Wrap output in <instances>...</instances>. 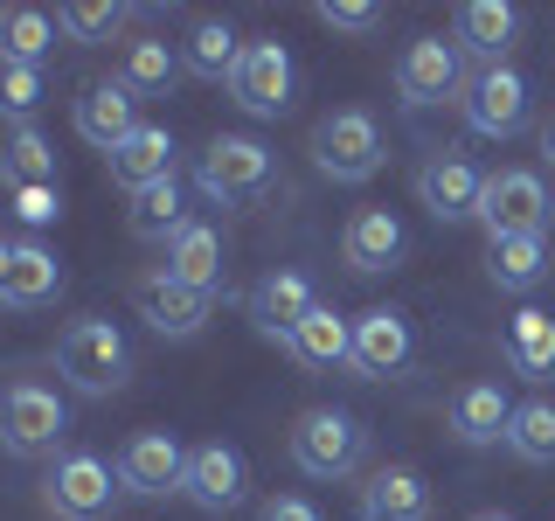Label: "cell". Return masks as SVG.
<instances>
[{
    "label": "cell",
    "mask_w": 555,
    "mask_h": 521,
    "mask_svg": "<svg viewBox=\"0 0 555 521\" xmlns=\"http://www.w3.org/2000/svg\"><path fill=\"white\" fill-rule=\"evenodd\" d=\"M56 376L77 396H118L132 376V347L112 320H69L56 334Z\"/></svg>",
    "instance_id": "cell-1"
},
{
    "label": "cell",
    "mask_w": 555,
    "mask_h": 521,
    "mask_svg": "<svg viewBox=\"0 0 555 521\" xmlns=\"http://www.w3.org/2000/svg\"><path fill=\"white\" fill-rule=\"evenodd\" d=\"M382 161H389V139H382L375 126V112H326L320 126H312V167L326 174V181H347V188H361V181H375Z\"/></svg>",
    "instance_id": "cell-2"
},
{
    "label": "cell",
    "mask_w": 555,
    "mask_h": 521,
    "mask_svg": "<svg viewBox=\"0 0 555 521\" xmlns=\"http://www.w3.org/2000/svg\"><path fill=\"white\" fill-rule=\"evenodd\" d=\"M361 459H369V431H361V417L306 410L299 424H292V466H299L306 480H347Z\"/></svg>",
    "instance_id": "cell-3"
},
{
    "label": "cell",
    "mask_w": 555,
    "mask_h": 521,
    "mask_svg": "<svg viewBox=\"0 0 555 521\" xmlns=\"http://www.w3.org/2000/svg\"><path fill=\"white\" fill-rule=\"evenodd\" d=\"M271 181H278V161H271L264 139H250V132L208 139V153H202V195H216V202H257Z\"/></svg>",
    "instance_id": "cell-4"
},
{
    "label": "cell",
    "mask_w": 555,
    "mask_h": 521,
    "mask_svg": "<svg viewBox=\"0 0 555 521\" xmlns=\"http://www.w3.org/2000/svg\"><path fill=\"white\" fill-rule=\"evenodd\" d=\"M479 223H486V237H542L548 230V188H542V174H528V167L486 174Z\"/></svg>",
    "instance_id": "cell-5"
},
{
    "label": "cell",
    "mask_w": 555,
    "mask_h": 521,
    "mask_svg": "<svg viewBox=\"0 0 555 521\" xmlns=\"http://www.w3.org/2000/svg\"><path fill=\"white\" fill-rule=\"evenodd\" d=\"M292 91H299V69H292L285 42H243V63L230 69V98L250 118H278L292 112Z\"/></svg>",
    "instance_id": "cell-6"
},
{
    "label": "cell",
    "mask_w": 555,
    "mask_h": 521,
    "mask_svg": "<svg viewBox=\"0 0 555 521\" xmlns=\"http://www.w3.org/2000/svg\"><path fill=\"white\" fill-rule=\"evenodd\" d=\"M63 431H69L63 396L42 390V382H14V390H8V410H0V439H8L14 459H42V452H56Z\"/></svg>",
    "instance_id": "cell-7"
},
{
    "label": "cell",
    "mask_w": 555,
    "mask_h": 521,
    "mask_svg": "<svg viewBox=\"0 0 555 521\" xmlns=\"http://www.w3.org/2000/svg\"><path fill=\"white\" fill-rule=\"evenodd\" d=\"M118 494V473L98 459V452H69V459H56V473H49L42 500L56 521H98L104 508H112Z\"/></svg>",
    "instance_id": "cell-8"
},
{
    "label": "cell",
    "mask_w": 555,
    "mask_h": 521,
    "mask_svg": "<svg viewBox=\"0 0 555 521\" xmlns=\"http://www.w3.org/2000/svg\"><path fill=\"white\" fill-rule=\"evenodd\" d=\"M132 306H139V320L153 327V334H167V341H195L202 327H208V292L195 285H181V278H167V271H146V278H132Z\"/></svg>",
    "instance_id": "cell-9"
},
{
    "label": "cell",
    "mask_w": 555,
    "mask_h": 521,
    "mask_svg": "<svg viewBox=\"0 0 555 521\" xmlns=\"http://www.w3.org/2000/svg\"><path fill=\"white\" fill-rule=\"evenodd\" d=\"M465 126L479 139H514L528 126V77L520 69H479L473 84H465Z\"/></svg>",
    "instance_id": "cell-10"
},
{
    "label": "cell",
    "mask_w": 555,
    "mask_h": 521,
    "mask_svg": "<svg viewBox=\"0 0 555 521\" xmlns=\"http://www.w3.org/2000/svg\"><path fill=\"white\" fill-rule=\"evenodd\" d=\"M118 486H126V494H146V500L181 494L188 486L181 439H173V431H139V439H126V452H118Z\"/></svg>",
    "instance_id": "cell-11"
},
{
    "label": "cell",
    "mask_w": 555,
    "mask_h": 521,
    "mask_svg": "<svg viewBox=\"0 0 555 521\" xmlns=\"http://www.w3.org/2000/svg\"><path fill=\"white\" fill-rule=\"evenodd\" d=\"M459 84H465L459 42H444V35H416L403 56H396V98L403 104H444Z\"/></svg>",
    "instance_id": "cell-12"
},
{
    "label": "cell",
    "mask_w": 555,
    "mask_h": 521,
    "mask_svg": "<svg viewBox=\"0 0 555 521\" xmlns=\"http://www.w3.org/2000/svg\"><path fill=\"white\" fill-rule=\"evenodd\" d=\"M479 195H486V174L465 161V153H438V161L416 167V202H424L438 223H473Z\"/></svg>",
    "instance_id": "cell-13"
},
{
    "label": "cell",
    "mask_w": 555,
    "mask_h": 521,
    "mask_svg": "<svg viewBox=\"0 0 555 521\" xmlns=\"http://www.w3.org/2000/svg\"><path fill=\"white\" fill-rule=\"evenodd\" d=\"M63 292V257L42 251L35 237H14L8 251H0V300H8L14 313H35L49 306Z\"/></svg>",
    "instance_id": "cell-14"
},
{
    "label": "cell",
    "mask_w": 555,
    "mask_h": 521,
    "mask_svg": "<svg viewBox=\"0 0 555 521\" xmlns=\"http://www.w3.org/2000/svg\"><path fill=\"white\" fill-rule=\"evenodd\" d=\"M188 500H195L202 514H230L243 508V494H250V466H243L236 445H195L188 452Z\"/></svg>",
    "instance_id": "cell-15"
},
{
    "label": "cell",
    "mask_w": 555,
    "mask_h": 521,
    "mask_svg": "<svg viewBox=\"0 0 555 521\" xmlns=\"http://www.w3.org/2000/svg\"><path fill=\"white\" fill-rule=\"evenodd\" d=\"M410 355H416V341H410V320H403L396 306L354 313V369H361V376L389 382V376L410 369Z\"/></svg>",
    "instance_id": "cell-16"
},
{
    "label": "cell",
    "mask_w": 555,
    "mask_h": 521,
    "mask_svg": "<svg viewBox=\"0 0 555 521\" xmlns=\"http://www.w3.org/2000/svg\"><path fill=\"white\" fill-rule=\"evenodd\" d=\"M403 251H410V237H403V223H396L389 208H354V216H347V230H340V265L347 271H361V278L396 271Z\"/></svg>",
    "instance_id": "cell-17"
},
{
    "label": "cell",
    "mask_w": 555,
    "mask_h": 521,
    "mask_svg": "<svg viewBox=\"0 0 555 521\" xmlns=\"http://www.w3.org/2000/svg\"><path fill=\"white\" fill-rule=\"evenodd\" d=\"M132 132H139V98L126 91V84H91V91L77 98V139L98 147L104 161H112Z\"/></svg>",
    "instance_id": "cell-18"
},
{
    "label": "cell",
    "mask_w": 555,
    "mask_h": 521,
    "mask_svg": "<svg viewBox=\"0 0 555 521\" xmlns=\"http://www.w3.org/2000/svg\"><path fill=\"white\" fill-rule=\"evenodd\" d=\"M514 35H520V8H507V0H465L459 22H451V42H459L465 56H479L486 69L507 63Z\"/></svg>",
    "instance_id": "cell-19"
},
{
    "label": "cell",
    "mask_w": 555,
    "mask_h": 521,
    "mask_svg": "<svg viewBox=\"0 0 555 521\" xmlns=\"http://www.w3.org/2000/svg\"><path fill=\"white\" fill-rule=\"evenodd\" d=\"M312 306H320V300H312L306 271H264L257 292H250V320H257V334H271V341H292L306 327Z\"/></svg>",
    "instance_id": "cell-20"
},
{
    "label": "cell",
    "mask_w": 555,
    "mask_h": 521,
    "mask_svg": "<svg viewBox=\"0 0 555 521\" xmlns=\"http://www.w3.org/2000/svg\"><path fill=\"white\" fill-rule=\"evenodd\" d=\"M361 521H430V486L410 466H382L361 486Z\"/></svg>",
    "instance_id": "cell-21"
},
{
    "label": "cell",
    "mask_w": 555,
    "mask_h": 521,
    "mask_svg": "<svg viewBox=\"0 0 555 521\" xmlns=\"http://www.w3.org/2000/svg\"><path fill=\"white\" fill-rule=\"evenodd\" d=\"M514 424V404L500 396V382H465L459 396H451V431H459V445H500Z\"/></svg>",
    "instance_id": "cell-22"
},
{
    "label": "cell",
    "mask_w": 555,
    "mask_h": 521,
    "mask_svg": "<svg viewBox=\"0 0 555 521\" xmlns=\"http://www.w3.org/2000/svg\"><path fill=\"white\" fill-rule=\"evenodd\" d=\"M285 347L306 361V369H354V320H347V313H334V306H312L306 327H299Z\"/></svg>",
    "instance_id": "cell-23"
},
{
    "label": "cell",
    "mask_w": 555,
    "mask_h": 521,
    "mask_svg": "<svg viewBox=\"0 0 555 521\" xmlns=\"http://www.w3.org/2000/svg\"><path fill=\"white\" fill-rule=\"evenodd\" d=\"M112 181L126 188V195H139V188H153V181H173V132L167 126H139L126 147L112 153Z\"/></svg>",
    "instance_id": "cell-24"
},
{
    "label": "cell",
    "mask_w": 555,
    "mask_h": 521,
    "mask_svg": "<svg viewBox=\"0 0 555 521\" xmlns=\"http://www.w3.org/2000/svg\"><path fill=\"white\" fill-rule=\"evenodd\" d=\"M507 369L528 376V382L555 376V313L548 306H520L507 320Z\"/></svg>",
    "instance_id": "cell-25"
},
{
    "label": "cell",
    "mask_w": 555,
    "mask_h": 521,
    "mask_svg": "<svg viewBox=\"0 0 555 521\" xmlns=\"http://www.w3.org/2000/svg\"><path fill=\"white\" fill-rule=\"evenodd\" d=\"M160 271L216 300V285H222V237L208 230V223H188V230L167 243V265H160Z\"/></svg>",
    "instance_id": "cell-26"
},
{
    "label": "cell",
    "mask_w": 555,
    "mask_h": 521,
    "mask_svg": "<svg viewBox=\"0 0 555 521\" xmlns=\"http://www.w3.org/2000/svg\"><path fill=\"white\" fill-rule=\"evenodd\" d=\"M486 278L500 292H534L548 278V243L542 237H493L486 243Z\"/></svg>",
    "instance_id": "cell-27"
},
{
    "label": "cell",
    "mask_w": 555,
    "mask_h": 521,
    "mask_svg": "<svg viewBox=\"0 0 555 521\" xmlns=\"http://www.w3.org/2000/svg\"><path fill=\"white\" fill-rule=\"evenodd\" d=\"M126 230L139 243H173L188 230V208H181V181H153V188H139L132 208H126Z\"/></svg>",
    "instance_id": "cell-28"
},
{
    "label": "cell",
    "mask_w": 555,
    "mask_h": 521,
    "mask_svg": "<svg viewBox=\"0 0 555 521\" xmlns=\"http://www.w3.org/2000/svg\"><path fill=\"white\" fill-rule=\"evenodd\" d=\"M181 63H188V56H173L160 35H146V42L126 49V69H118V84H126L132 98H167L173 77H181Z\"/></svg>",
    "instance_id": "cell-29"
},
{
    "label": "cell",
    "mask_w": 555,
    "mask_h": 521,
    "mask_svg": "<svg viewBox=\"0 0 555 521\" xmlns=\"http://www.w3.org/2000/svg\"><path fill=\"white\" fill-rule=\"evenodd\" d=\"M56 14H42V8H8L0 14V49H8V63H42L49 49H56Z\"/></svg>",
    "instance_id": "cell-30"
},
{
    "label": "cell",
    "mask_w": 555,
    "mask_h": 521,
    "mask_svg": "<svg viewBox=\"0 0 555 521\" xmlns=\"http://www.w3.org/2000/svg\"><path fill=\"white\" fill-rule=\"evenodd\" d=\"M507 452H514V459H528V466H555V404H548V396H528V404H514Z\"/></svg>",
    "instance_id": "cell-31"
},
{
    "label": "cell",
    "mask_w": 555,
    "mask_h": 521,
    "mask_svg": "<svg viewBox=\"0 0 555 521\" xmlns=\"http://www.w3.org/2000/svg\"><path fill=\"white\" fill-rule=\"evenodd\" d=\"M236 63H243V35L230 22H195V28H188V69H195V77L230 84Z\"/></svg>",
    "instance_id": "cell-32"
},
{
    "label": "cell",
    "mask_w": 555,
    "mask_h": 521,
    "mask_svg": "<svg viewBox=\"0 0 555 521\" xmlns=\"http://www.w3.org/2000/svg\"><path fill=\"white\" fill-rule=\"evenodd\" d=\"M56 28H63V42H112L126 28V8L118 0H69L56 14Z\"/></svg>",
    "instance_id": "cell-33"
},
{
    "label": "cell",
    "mask_w": 555,
    "mask_h": 521,
    "mask_svg": "<svg viewBox=\"0 0 555 521\" xmlns=\"http://www.w3.org/2000/svg\"><path fill=\"white\" fill-rule=\"evenodd\" d=\"M8 174L14 181H56V153H49V139L35 126H14L8 139Z\"/></svg>",
    "instance_id": "cell-34"
},
{
    "label": "cell",
    "mask_w": 555,
    "mask_h": 521,
    "mask_svg": "<svg viewBox=\"0 0 555 521\" xmlns=\"http://www.w3.org/2000/svg\"><path fill=\"white\" fill-rule=\"evenodd\" d=\"M14 216H22L28 230L56 223V216H63V195H56V181H14Z\"/></svg>",
    "instance_id": "cell-35"
},
{
    "label": "cell",
    "mask_w": 555,
    "mask_h": 521,
    "mask_svg": "<svg viewBox=\"0 0 555 521\" xmlns=\"http://www.w3.org/2000/svg\"><path fill=\"white\" fill-rule=\"evenodd\" d=\"M0 104H8V112L28 126V112L42 104V77H35L28 63H8V77H0Z\"/></svg>",
    "instance_id": "cell-36"
},
{
    "label": "cell",
    "mask_w": 555,
    "mask_h": 521,
    "mask_svg": "<svg viewBox=\"0 0 555 521\" xmlns=\"http://www.w3.org/2000/svg\"><path fill=\"white\" fill-rule=\"evenodd\" d=\"M320 22L340 28V35H375V28H382V8H369V0H326Z\"/></svg>",
    "instance_id": "cell-37"
},
{
    "label": "cell",
    "mask_w": 555,
    "mask_h": 521,
    "mask_svg": "<svg viewBox=\"0 0 555 521\" xmlns=\"http://www.w3.org/2000/svg\"><path fill=\"white\" fill-rule=\"evenodd\" d=\"M257 521H326V514L312 508V500H299V494H278V500L257 508Z\"/></svg>",
    "instance_id": "cell-38"
},
{
    "label": "cell",
    "mask_w": 555,
    "mask_h": 521,
    "mask_svg": "<svg viewBox=\"0 0 555 521\" xmlns=\"http://www.w3.org/2000/svg\"><path fill=\"white\" fill-rule=\"evenodd\" d=\"M542 161L555 167V118H548V126H542Z\"/></svg>",
    "instance_id": "cell-39"
},
{
    "label": "cell",
    "mask_w": 555,
    "mask_h": 521,
    "mask_svg": "<svg viewBox=\"0 0 555 521\" xmlns=\"http://www.w3.org/2000/svg\"><path fill=\"white\" fill-rule=\"evenodd\" d=\"M479 521H507V514H479Z\"/></svg>",
    "instance_id": "cell-40"
}]
</instances>
